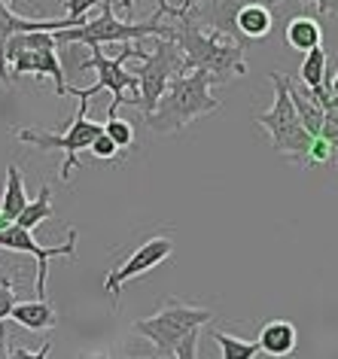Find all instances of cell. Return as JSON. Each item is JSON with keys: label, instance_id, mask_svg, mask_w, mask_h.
I'll use <instances>...</instances> for the list:
<instances>
[{"label": "cell", "instance_id": "10", "mask_svg": "<svg viewBox=\"0 0 338 359\" xmlns=\"http://www.w3.org/2000/svg\"><path fill=\"white\" fill-rule=\"evenodd\" d=\"M0 250H6V253L34 256V262H37V280H34V290H37L40 299H46L49 262H52V259H58V256H65V259L76 256V229H67L65 244L40 247L37 241H34V229H25V226H19V222H10L6 229H0Z\"/></svg>", "mask_w": 338, "mask_h": 359}, {"label": "cell", "instance_id": "26", "mask_svg": "<svg viewBox=\"0 0 338 359\" xmlns=\"http://www.w3.org/2000/svg\"><path fill=\"white\" fill-rule=\"evenodd\" d=\"M6 40H10V37H4V34H0V86H13L15 83L13 74H10V67H6Z\"/></svg>", "mask_w": 338, "mask_h": 359}, {"label": "cell", "instance_id": "19", "mask_svg": "<svg viewBox=\"0 0 338 359\" xmlns=\"http://www.w3.org/2000/svg\"><path fill=\"white\" fill-rule=\"evenodd\" d=\"M326 49L323 46H314V49H308L305 52V61H302V67H299V76H302V83H305L308 88H320V86H326Z\"/></svg>", "mask_w": 338, "mask_h": 359}, {"label": "cell", "instance_id": "14", "mask_svg": "<svg viewBox=\"0 0 338 359\" xmlns=\"http://www.w3.org/2000/svg\"><path fill=\"white\" fill-rule=\"evenodd\" d=\"M10 320H15L22 329H28V332H46V329L55 326L58 313L46 299L37 295V302H15Z\"/></svg>", "mask_w": 338, "mask_h": 359}, {"label": "cell", "instance_id": "6", "mask_svg": "<svg viewBox=\"0 0 338 359\" xmlns=\"http://www.w3.org/2000/svg\"><path fill=\"white\" fill-rule=\"evenodd\" d=\"M55 31H22L6 40V67L13 79L25 74L49 76L55 83V95H70L67 76L61 70V58L55 52Z\"/></svg>", "mask_w": 338, "mask_h": 359}, {"label": "cell", "instance_id": "17", "mask_svg": "<svg viewBox=\"0 0 338 359\" xmlns=\"http://www.w3.org/2000/svg\"><path fill=\"white\" fill-rule=\"evenodd\" d=\"M28 204V192H25V180H22V170L10 165L6 168V186H4V198H0V213H4L10 222L19 219V213L25 210Z\"/></svg>", "mask_w": 338, "mask_h": 359}, {"label": "cell", "instance_id": "8", "mask_svg": "<svg viewBox=\"0 0 338 359\" xmlns=\"http://www.w3.org/2000/svg\"><path fill=\"white\" fill-rule=\"evenodd\" d=\"M92 49V58L83 61L79 65V70H97V83L95 86H88V88H79L83 95H97V92H110V107H107V116H119V107L126 104V97H128V104L135 107L137 101V76L131 74V70L126 67V61L128 58H137V46H128V43H122V52L116 58H107L101 46H88Z\"/></svg>", "mask_w": 338, "mask_h": 359}, {"label": "cell", "instance_id": "16", "mask_svg": "<svg viewBox=\"0 0 338 359\" xmlns=\"http://www.w3.org/2000/svg\"><path fill=\"white\" fill-rule=\"evenodd\" d=\"M283 37H287L290 49L308 52V49L320 46V40H323V28H320V22L311 19V15H296V19H290Z\"/></svg>", "mask_w": 338, "mask_h": 359}, {"label": "cell", "instance_id": "7", "mask_svg": "<svg viewBox=\"0 0 338 359\" xmlns=\"http://www.w3.org/2000/svg\"><path fill=\"white\" fill-rule=\"evenodd\" d=\"M137 58H140V67H135L131 74L137 76V101L135 107L140 113H149L156 107V101L162 97V92L168 88L174 76L186 74V58L180 46L171 40V37H153V52L140 49L137 46Z\"/></svg>", "mask_w": 338, "mask_h": 359}, {"label": "cell", "instance_id": "24", "mask_svg": "<svg viewBox=\"0 0 338 359\" xmlns=\"http://www.w3.org/2000/svg\"><path fill=\"white\" fill-rule=\"evenodd\" d=\"M101 6V0H65V15L74 22H88V13Z\"/></svg>", "mask_w": 338, "mask_h": 359}, {"label": "cell", "instance_id": "18", "mask_svg": "<svg viewBox=\"0 0 338 359\" xmlns=\"http://www.w3.org/2000/svg\"><path fill=\"white\" fill-rule=\"evenodd\" d=\"M55 217V204H52V189L49 186H43V189L37 192V198H28V204H25V210L19 213V226H25V229H34L37 231V226L43 219H52Z\"/></svg>", "mask_w": 338, "mask_h": 359}, {"label": "cell", "instance_id": "11", "mask_svg": "<svg viewBox=\"0 0 338 359\" xmlns=\"http://www.w3.org/2000/svg\"><path fill=\"white\" fill-rule=\"evenodd\" d=\"M171 253H174V241H171V238L156 235V238L144 241V244H140L135 253H128L126 262H122L119 268H113V271L107 274L104 292L110 295V299H119L122 286L131 283V280H137V277H144L147 271H153V268H158Z\"/></svg>", "mask_w": 338, "mask_h": 359}, {"label": "cell", "instance_id": "15", "mask_svg": "<svg viewBox=\"0 0 338 359\" xmlns=\"http://www.w3.org/2000/svg\"><path fill=\"white\" fill-rule=\"evenodd\" d=\"M283 83H287L290 101H292V107H296V113H299L302 125H305V131L311 134V137H317L320 125H323V107H320L317 101H311V95L305 92V88H299V83L292 76H283Z\"/></svg>", "mask_w": 338, "mask_h": 359}, {"label": "cell", "instance_id": "2", "mask_svg": "<svg viewBox=\"0 0 338 359\" xmlns=\"http://www.w3.org/2000/svg\"><path fill=\"white\" fill-rule=\"evenodd\" d=\"M210 88H213V76L208 70L195 67L174 76L153 110L144 113L149 131L174 134V131H183L186 125L204 119V116H213L219 110V101L213 97Z\"/></svg>", "mask_w": 338, "mask_h": 359}, {"label": "cell", "instance_id": "27", "mask_svg": "<svg viewBox=\"0 0 338 359\" xmlns=\"http://www.w3.org/2000/svg\"><path fill=\"white\" fill-rule=\"evenodd\" d=\"M269 6H278L280 0H265ZM311 4L320 6V13H338V0H311Z\"/></svg>", "mask_w": 338, "mask_h": 359}, {"label": "cell", "instance_id": "30", "mask_svg": "<svg viewBox=\"0 0 338 359\" xmlns=\"http://www.w3.org/2000/svg\"><path fill=\"white\" fill-rule=\"evenodd\" d=\"M119 6H122V10H131V6H135V0H119Z\"/></svg>", "mask_w": 338, "mask_h": 359}, {"label": "cell", "instance_id": "20", "mask_svg": "<svg viewBox=\"0 0 338 359\" xmlns=\"http://www.w3.org/2000/svg\"><path fill=\"white\" fill-rule=\"evenodd\" d=\"M213 341H217L222 359H253L259 353V344H256V341H244V338L226 335V332H213Z\"/></svg>", "mask_w": 338, "mask_h": 359}, {"label": "cell", "instance_id": "22", "mask_svg": "<svg viewBox=\"0 0 338 359\" xmlns=\"http://www.w3.org/2000/svg\"><path fill=\"white\" fill-rule=\"evenodd\" d=\"M15 280L13 277H0V320H10V313L15 308Z\"/></svg>", "mask_w": 338, "mask_h": 359}, {"label": "cell", "instance_id": "28", "mask_svg": "<svg viewBox=\"0 0 338 359\" xmlns=\"http://www.w3.org/2000/svg\"><path fill=\"white\" fill-rule=\"evenodd\" d=\"M6 341H10V338H6V326H4V320H0V359L10 356V350H6Z\"/></svg>", "mask_w": 338, "mask_h": 359}, {"label": "cell", "instance_id": "4", "mask_svg": "<svg viewBox=\"0 0 338 359\" xmlns=\"http://www.w3.org/2000/svg\"><path fill=\"white\" fill-rule=\"evenodd\" d=\"M171 37V25H165L162 19L153 22H122L116 15V4L104 0L101 15L88 19L74 28H61L55 31V43H86V46H107V43H140L147 37Z\"/></svg>", "mask_w": 338, "mask_h": 359}, {"label": "cell", "instance_id": "9", "mask_svg": "<svg viewBox=\"0 0 338 359\" xmlns=\"http://www.w3.org/2000/svg\"><path fill=\"white\" fill-rule=\"evenodd\" d=\"M271 83H274V104H271V110L262 113L256 122L269 131L274 152H290L292 158H305V152H308L314 137L305 131L296 107H292V101H290L283 74H271Z\"/></svg>", "mask_w": 338, "mask_h": 359}, {"label": "cell", "instance_id": "25", "mask_svg": "<svg viewBox=\"0 0 338 359\" xmlns=\"http://www.w3.org/2000/svg\"><path fill=\"white\" fill-rule=\"evenodd\" d=\"M88 152H92L95 158H101V161H113V158H119V147L113 143L107 134H97V137L92 140V147H88Z\"/></svg>", "mask_w": 338, "mask_h": 359}, {"label": "cell", "instance_id": "13", "mask_svg": "<svg viewBox=\"0 0 338 359\" xmlns=\"http://www.w3.org/2000/svg\"><path fill=\"white\" fill-rule=\"evenodd\" d=\"M259 353L265 356H290L299 344V332L290 320H269L259 332Z\"/></svg>", "mask_w": 338, "mask_h": 359}, {"label": "cell", "instance_id": "1", "mask_svg": "<svg viewBox=\"0 0 338 359\" xmlns=\"http://www.w3.org/2000/svg\"><path fill=\"white\" fill-rule=\"evenodd\" d=\"M171 40L180 46L186 58V70H208L213 86H226L232 79L247 74L244 65V43H238L226 34L204 28L189 15L177 13L171 22Z\"/></svg>", "mask_w": 338, "mask_h": 359}, {"label": "cell", "instance_id": "23", "mask_svg": "<svg viewBox=\"0 0 338 359\" xmlns=\"http://www.w3.org/2000/svg\"><path fill=\"white\" fill-rule=\"evenodd\" d=\"M317 137H326L332 143V149L338 152V107H326L323 110V125H320Z\"/></svg>", "mask_w": 338, "mask_h": 359}, {"label": "cell", "instance_id": "21", "mask_svg": "<svg viewBox=\"0 0 338 359\" xmlns=\"http://www.w3.org/2000/svg\"><path fill=\"white\" fill-rule=\"evenodd\" d=\"M104 134H107V137H110L113 143H116L119 149H131V147H135V128H131L128 122H122L119 116H107Z\"/></svg>", "mask_w": 338, "mask_h": 359}, {"label": "cell", "instance_id": "3", "mask_svg": "<svg viewBox=\"0 0 338 359\" xmlns=\"http://www.w3.org/2000/svg\"><path fill=\"white\" fill-rule=\"evenodd\" d=\"M210 320L213 311L208 308H192L180 299H165L162 311L135 323V332L158 350V356L195 359L198 356V335Z\"/></svg>", "mask_w": 338, "mask_h": 359}, {"label": "cell", "instance_id": "5", "mask_svg": "<svg viewBox=\"0 0 338 359\" xmlns=\"http://www.w3.org/2000/svg\"><path fill=\"white\" fill-rule=\"evenodd\" d=\"M70 95L79 97V107H76L74 122L65 128V134L43 131V128H13L15 140L31 143V147H37V149H65L61 183H70V174H74V168L79 165V152H86L88 147H92V140L97 137V134H104V122H88V116H86L92 97L83 95L79 88H70Z\"/></svg>", "mask_w": 338, "mask_h": 359}, {"label": "cell", "instance_id": "12", "mask_svg": "<svg viewBox=\"0 0 338 359\" xmlns=\"http://www.w3.org/2000/svg\"><path fill=\"white\" fill-rule=\"evenodd\" d=\"M274 28V15H271V6L265 0H244L235 13V31L241 43L247 46L250 40H265Z\"/></svg>", "mask_w": 338, "mask_h": 359}, {"label": "cell", "instance_id": "29", "mask_svg": "<svg viewBox=\"0 0 338 359\" xmlns=\"http://www.w3.org/2000/svg\"><path fill=\"white\" fill-rule=\"evenodd\" d=\"M329 92H332V97H335V101H338V74L332 76V83H329Z\"/></svg>", "mask_w": 338, "mask_h": 359}]
</instances>
